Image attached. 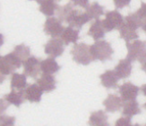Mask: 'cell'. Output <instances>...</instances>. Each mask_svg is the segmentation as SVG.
Wrapping results in <instances>:
<instances>
[{"label":"cell","instance_id":"cell-1","mask_svg":"<svg viewBox=\"0 0 146 126\" xmlns=\"http://www.w3.org/2000/svg\"><path fill=\"white\" fill-rule=\"evenodd\" d=\"M58 15L61 22H66L70 27L75 28L79 30L85 23L91 21L90 17L85 12L84 13L80 10L74 9V5L71 2L66 4L64 6H59Z\"/></svg>","mask_w":146,"mask_h":126},{"label":"cell","instance_id":"cell-2","mask_svg":"<svg viewBox=\"0 0 146 126\" xmlns=\"http://www.w3.org/2000/svg\"><path fill=\"white\" fill-rule=\"evenodd\" d=\"M144 21L136 13H131L125 17V22L121 28L119 29V36L126 43L131 40H138L139 35L137 29L143 27Z\"/></svg>","mask_w":146,"mask_h":126},{"label":"cell","instance_id":"cell-3","mask_svg":"<svg viewBox=\"0 0 146 126\" xmlns=\"http://www.w3.org/2000/svg\"><path fill=\"white\" fill-rule=\"evenodd\" d=\"M91 54L93 61L104 62L111 60L114 54V50L110 42L107 40H97L91 46Z\"/></svg>","mask_w":146,"mask_h":126},{"label":"cell","instance_id":"cell-4","mask_svg":"<svg viewBox=\"0 0 146 126\" xmlns=\"http://www.w3.org/2000/svg\"><path fill=\"white\" fill-rule=\"evenodd\" d=\"M23 62L14 53L11 52L5 55H2L0 57V72L1 76H7L9 74H13L14 72L21 67Z\"/></svg>","mask_w":146,"mask_h":126},{"label":"cell","instance_id":"cell-5","mask_svg":"<svg viewBox=\"0 0 146 126\" xmlns=\"http://www.w3.org/2000/svg\"><path fill=\"white\" fill-rule=\"evenodd\" d=\"M91 46L85 43H76L71 50L73 60L79 65H88L93 61L91 54Z\"/></svg>","mask_w":146,"mask_h":126},{"label":"cell","instance_id":"cell-6","mask_svg":"<svg viewBox=\"0 0 146 126\" xmlns=\"http://www.w3.org/2000/svg\"><path fill=\"white\" fill-rule=\"evenodd\" d=\"M127 47V57L129 60L143 63L146 59V41L134 40L125 44Z\"/></svg>","mask_w":146,"mask_h":126},{"label":"cell","instance_id":"cell-7","mask_svg":"<svg viewBox=\"0 0 146 126\" xmlns=\"http://www.w3.org/2000/svg\"><path fill=\"white\" fill-rule=\"evenodd\" d=\"M125 22V18L117 10L107 12L106 18L102 21L107 32L114 30H119Z\"/></svg>","mask_w":146,"mask_h":126},{"label":"cell","instance_id":"cell-8","mask_svg":"<svg viewBox=\"0 0 146 126\" xmlns=\"http://www.w3.org/2000/svg\"><path fill=\"white\" fill-rule=\"evenodd\" d=\"M64 42L61 39H58V38H52L44 46V52L46 55H49V57H58L64 53Z\"/></svg>","mask_w":146,"mask_h":126},{"label":"cell","instance_id":"cell-9","mask_svg":"<svg viewBox=\"0 0 146 126\" xmlns=\"http://www.w3.org/2000/svg\"><path fill=\"white\" fill-rule=\"evenodd\" d=\"M64 29L62 22L56 17H48L44 23V32L52 38L61 36Z\"/></svg>","mask_w":146,"mask_h":126},{"label":"cell","instance_id":"cell-10","mask_svg":"<svg viewBox=\"0 0 146 126\" xmlns=\"http://www.w3.org/2000/svg\"><path fill=\"white\" fill-rule=\"evenodd\" d=\"M40 63L41 61L39 58L31 55L23 64L24 74L31 78H37L40 72Z\"/></svg>","mask_w":146,"mask_h":126},{"label":"cell","instance_id":"cell-11","mask_svg":"<svg viewBox=\"0 0 146 126\" xmlns=\"http://www.w3.org/2000/svg\"><path fill=\"white\" fill-rule=\"evenodd\" d=\"M118 91L121 95V98L123 101H131V100H135L139 94V87L133 84L130 81L128 82H124L121 86L118 87Z\"/></svg>","mask_w":146,"mask_h":126},{"label":"cell","instance_id":"cell-12","mask_svg":"<svg viewBox=\"0 0 146 126\" xmlns=\"http://www.w3.org/2000/svg\"><path fill=\"white\" fill-rule=\"evenodd\" d=\"M43 90L37 83H33L27 86L24 90V97L25 99L31 103H39L41 100Z\"/></svg>","mask_w":146,"mask_h":126},{"label":"cell","instance_id":"cell-13","mask_svg":"<svg viewBox=\"0 0 146 126\" xmlns=\"http://www.w3.org/2000/svg\"><path fill=\"white\" fill-rule=\"evenodd\" d=\"M101 85L105 87L106 89H116L117 88V82L119 80V77L113 70H107L105 73L100 76Z\"/></svg>","mask_w":146,"mask_h":126},{"label":"cell","instance_id":"cell-14","mask_svg":"<svg viewBox=\"0 0 146 126\" xmlns=\"http://www.w3.org/2000/svg\"><path fill=\"white\" fill-rule=\"evenodd\" d=\"M103 105L107 112L116 113L121 109L122 106H124V101L121 98L115 94H110L103 101Z\"/></svg>","mask_w":146,"mask_h":126},{"label":"cell","instance_id":"cell-15","mask_svg":"<svg viewBox=\"0 0 146 126\" xmlns=\"http://www.w3.org/2000/svg\"><path fill=\"white\" fill-rule=\"evenodd\" d=\"M132 69V61L128 58H125L118 62V64L116 65L114 71L116 72L119 79H125L131 75Z\"/></svg>","mask_w":146,"mask_h":126},{"label":"cell","instance_id":"cell-16","mask_svg":"<svg viewBox=\"0 0 146 126\" xmlns=\"http://www.w3.org/2000/svg\"><path fill=\"white\" fill-rule=\"evenodd\" d=\"M5 103L11 104L15 106L16 108H20V106L23 103L25 97H24V90H12L11 92L4 96L2 98Z\"/></svg>","mask_w":146,"mask_h":126},{"label":"cell","instance_id":"cell-17","mask_svg":"<svg viewBox=\"0 0 146 126\" xmlns=\"http://www.w3.org/2000/svg\"><path fill=\"white\" fill-rule=\"evenodd\" d=\"M56 79L52 74L43 73L40 79L37 80V84L40 87L43 92H50L56 89Z\"/></svg>","mask_w":146,"mask_h":126},{"label":"cell","instance_id":"cell-18","mask_svg":"<svg viewBox=\"0 0 146 126\" xmlns=\"http://www.w3.org/2000/svg\"><path fill=\"white\" fill-rule=\"evenodd\" d=\"M106 33V30L104 28V25L102 21L100 20H95V22L91 25L90 29L88 30V35L92 37V39L97 41L101 39H103L105 37Z\"/></svg>","mask_w":146,"mask_h":126},{"label":"cell","instance_id":"cell-19","mask_svg":"<svg viewBox=\"0 0 146 126\" xmlns=\"http://www.w3.org/2000/svg\"><path fill=\"white\" fill-rule=\"evenodd\" d=\"M88 123L90 126H110L108 122V115L102 110L92 112Z\"/></svg>","mask_w":146,"mask_h":126},{"label":"cell","instance_id":"cell-20","mask_svg":"<svg viewBox=\"0 0 146 126\" xmlns=\"http://www.w3.org/2000/svg\"><path fill=\"white\" fill-rule=\"evenodd\" d=\"M61 66L53 57H48L40 63V71L45 74H53L58 73Z\"/></svg>","mask_w":146,"mask_h":126},{"label":"cell","instance_id":"cell-21","mask_svg":"<svg viewBox=\"0 0 146 126\" xmlns=\"http://www.w3.org/2000/svg\"><path fill=\"white\" fill-rule=\"evenodd\" d=\"M26 75L24 73H14L11 76V82L10 86L12 90H24L27 88V79Z\"/></svg>","mask_w":146,"mask_h":126},{"label":"cell","instance_id":"cell-22","mask_svg":"<svg viewBox=\"0 0 146 126\" xmlns=\"http://www.w3.org/2000/svg\"><path fill=\"white\" fill-rule=\"evenodd\" d=\"M61 40L65 43V45H69L70 43L76 44L77 40H79V30H75L73 27H66L64 29V31L61 34Z\"/></svg>","mask_w":146,"mask_h":126},{"label":"cell","instance_id":"cell-23","mask_svg":"<svg viewBox=\"0 0 146 126\" xmlns=\"http://www.w3.org/2000/svg\"><path fill=\"white\" fill-rule=\"evenodd\" d=\"M58 8L59 6L55 0H41L40 3V12L48 17L53 16Z\"/></svg>","mask_w":146,"mask_h":126},{"label":"cell","instance_id":"cell-24","mask_svg":"<svg viewBox=\"0 0 146 126\" xmlns=\"http://www.w3.org/2000/svg\"><path fill=\"white\" fill-rule=\"evenodd\" d=\"M122 113L125 117L132 118L133 116L141 114V108L136 100H131V101H126L124 104Z\"/></svg>","mask_w":146,"mask_h":126},{"label":"cell","instance_id":"cell-25","mask_svg":"<svg viewBox=\"0 0 146 126\" xmlns=\"http://www.w3.org/2000/svg\"><path fill=\"white\" fill-rule=\"evenodd\" d=\"M86 14L90 19H95L98 20L100 16H101L104 14V7L102 5H100L98 2H93L88 6L86 9Z\"/></svg>","mask_w":146,"mask_h":126},{"label":"cell","instance_id":"cell-26","mask_svg":"<svg viewBox=\"0 0 146 126\" xmlns=\"http://www.w3.org/2000/svg\"><path fill=\"white\" fill-rule=\"evenodd\" d=\"M19 58H20L23 62H24L27 58L30 57V54H31V49L29 47H27L24 44H20V45H17L15 49L13 50Z\"/></svg>","mask_w":146,"mask_h":126},{"label":"cell","instance_id":"cell-27","mask_svg":"<svg viewBox=\"0 0 146 126\" xmlns=\"http://www.w3.org/2000/svg\"><path fill=\"white\" fill-rule=\"evenodd\" d=\"M15 123V117L9 115H1L0 119V125L1 126H14Z\"/></svg>","mask_w":146,"mask_h":126},{"label":"cell","instance_id":"cell-28","mask_svg":"<svg viewBox=\"0 0 146 126\" xmlns=\"http://www.w3.org/2000/svg\"><path fill=\"white\" fill-rule=\"evenodd\" d=\"M115 126H133L129 117H120L115 123Z\"/></svg>","mask_w":146,"mask_h":126},{"label":"cell","instance_id":"cell-29","mask_svg":"<svg viewBox=\"0 0 146 126\" xmlns=\"http://www.w3.org/2000/svg\"><path fill=\"white\" fill-rule=\"evenodd\" d=\"M70 2L74 5V6H80L82 8L87 9L89 4V0H70Z\"/></svg>","mask_w":146,"mask_h":126},{"label":"cell","instance_id":"cell-30","mask_svg":"<svg viewBox=\"0 0 146 126\" xmlns=\"http://www.w3.org/2000/svg\"><path fill=\"white\" fill-rule=\"evenodd\" d=\"M114 5L117 7V9H122L125 6H128L131 0H113Z\"/></svg>","mask_w":146,"mask_h":126},{"label":"cell","instance_id":"cell-31","mask_svg":"<svg viewBox=\"0 0 146 126\" xmlns=\"http://www.w3.org/2000/svg\"><path fill=\"white\" fill-rule=\"evenodd\" d=\"M136 14L140 16L144 22L146 21V3L144 2L141 3V6H140V8L136 11Z\"/></svg>","mask_w":146,"mask_h":126},{"label":"cell","instance_id":"cell-32","mask_svg":"<svg viewBox=\"0 0 146 126\" xmlns=\"http://www.w3.org/2000/svg\"><path fill=\"white\" fill-rule=\"evenodd\" d=\"M141 64H142V66H141V69H142V70L146 73V59L143 62V63H141Z\"/></svg>","mask_w":146,"mask_h":126},{"label":"cell","instance_id":"cell-33","mask_svg":"<svg viewBox=\"0 0 146 126\" xmlns=\"http://www.w3.org/2000/svg\"><path fill=\"white\" fill-rule=\"evenodd\" d=\"M141 90H142V92H143V95L146 97V84H143V85L141 87Z\"/></svg>","mask_w":146,"mask_h":126},{"label":"cell","instance_id":"cell-34","mask_svg":"<svg viewBox=\"0 0 146 126\" xmlns=\"http://www.w3.org/2000/svg\"><path fill=\"white\" fill-rule=\"evenodd\" d=\"M143 31H144V32L146 33V21L144 22V23H143Z\"/></svg>","mask_w":146,"mask_h":126},{"label":"cell","instance_id":"cell-35","mask_svg":"<svg viewBox=\"0 0 146 126\" xmlns=\"http://www.w3.org/2000/svg\"><path fill=\"white\" fill-rule=\"evenodd\" d=\"M133 126H143V125H141V124H139V123H135V124H134Z\"/></svg>","mask_w":146,"mask_h":126},{"label":"cell","instance_id":"cell-36","mask_svg":"<svg viewBox=\"0 0 146 126\" xmlns=\"http://www.w3.org/2000/svg\"><path fill=\"white\" fill-rule=\"evenodd\" d=\"M35 1H37L38 3H39V4H40V3L41 2V0H35Z\"/></svg>","mask_w":146,"mask_h":126},{"label":"cell","instance_id":"cell-37","mask_svg":"<svg viewBox=\"0 0 146 126\" xmlns=\"http://www.w3.org/2000/svg\"><path fill=\"white\" fill-rule=\"evenodd\" d=\"M143 108H145V109H146V103H145V104H144V105H143Z\"/></svg>","mask_w":146,"mask_h":126},{"label":"cell","instance_id":"cell-38","mask_svg":"<svg viewBox=\"0 0 146 126\" xmlns=\"http://www.w3.org/2000/svg\"><path fill=\"white\" fill-rule=\"evenodd\" d=\"M145 126H146V125H145Z\"/></svg>","mask_w":146,"mask_h":126}]
</instances>
